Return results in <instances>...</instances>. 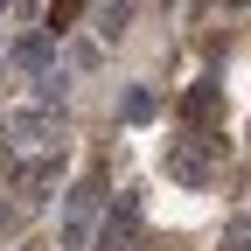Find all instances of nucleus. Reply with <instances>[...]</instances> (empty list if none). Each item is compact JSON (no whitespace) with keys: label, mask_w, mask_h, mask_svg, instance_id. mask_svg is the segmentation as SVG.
Wrapping results in <instances>:
<instances>
[{"label":"nucleus","mask_w":251,"mask_h":251,"mask_svg":"<svg viewBox=\"0 0 251 251\" xmlns=\"http://www.w3.org/2000/svg\"><path fill=\"white\" fill-rule=\"evenodd\" d=\"M0 133L21 140V147H49V153H63V119L42 112V105H14L7 119H0Z\"/></svg>","instance_id":"nucleus-1"},{"label":"nucleus","mask_w":251,"mask_h":251,"mask_svg":"<svg viewBox=\"0 0 251 251\" xmlns=\"http://www.w3.org/2000/svg\"><path fill=\"white\" fill-rule=\"evenodd\" d=\"M209 147H216V133H196V140L168 147V153H161V168H168L175 181H188V188H202V181H209Z\"/></svg>","instance_id":"nucleus-2"},{"label":"nucleus","mask_w":251,"mask_h":251,"mask_svg":"<svg viewBox=\"0 0 251 251\" xmlns=\"http://www.w3.org/2000/svg\"><path fill=\"white\" fill-rule=\"evenodd\" d=\"M147 244V224H140V202L133 196H119L112 216H105V230H98V251H140Z\"/></svg>","instance_id":"nucleus-3"},{"label":"nucleus","mask_w":251,"mask_h":251,"mask_svg":"<svg viewBox=\"0 0 251 251\" xmlns=\"http://www.w3.org/2000/svg\"><path fill=\"white\" fill-rule=\"evenodd\" d=\"M224 112V84L216 77H202V84H188V98H181V119L196 126V133H209V119Z\"/></svg>","instance_id":"nucleus-4"},{"label":"nucleus","mask_w":251,"mask_h":251,"mask_svg":"<svg viewBox=\"0 0 251 251\" xmlns=\"http://www.w3.org/2000/svg\"><path fill=\"white\" fill-rule=\"evenodd\" d=\"M56 181H63V153H42V161L14 168V188H21V196H49Z\"/></svg>","instance_id":"nucleus-5"},{"label":"nucleus","mask_w":251,"mask_h":251,"mask_svg":"<svg viewBox=\"0 0 251 251\" xmlns=\"http://www.w3.org/2000/svg\"><path fill=\"white\" fill-rule=\"evenodd\" d=\"M49 49H56L49 35H28V42L14 49V63H21V70H42V63H49Z\"/></svg>","instance_id":"nucleus-6"},{"label":"nucleus","mask_w":251,"mask_h":251,"mask_svg":"<svg viewBox=\"0 0 251 251\" xmlns=\"http://www.w3.org/2000/svg\"><path fill=\"white\" fill-rule=\"evenodd\" d=\"M77 14H84V7H77V0H63V7H49V14H42V21H49V28H42V35L56 42V35H63V28H70Z\"/></svg>","instance_id":"nucleus-7"},{"label":"nucleus","mask_w":251,"mask_h":251,"mask_svg":"<svg viewBox=\"0 0 251 251\" xmlns=\"http://www.w3.org/2000/svg\"><path fill=\"white\" fill-rule=\"evenodd\" d=\"M126 119H133V126H147L153 119V91H126V105H119Z\"/></svg>","instance_id":"nucleus-8"},{"label":"nucleus","mask_w":251,"mask_h":251,"mask_svg":"<svg viewBox=\"0 0 251 251\" xmlns=\"http://www.w3.org/2000/svg\"><path fill=\"white\" fill-rule=\"evenodd\" d=\"M126 21H133V7H98V35H105V42L126 35Z\"/></svg>","instance_id":"nucleus-9"},{"label":"nucleus","mask_w":251,"mask_h":251,"mask_svg":"<svg viewBox=\"0 0 251 251\" xmlns=\"http://www.w3.org/2000/svg\"><path fill=\"white\" fill-rule=\"evenodd\" d=\"M7 224H14V209H7V202H0V230H7Z\"/></svg>","instance_id":"nucleus-10"}]
</instances>
